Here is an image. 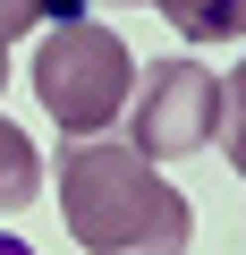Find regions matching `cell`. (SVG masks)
Listing matches in <instances>:
<instances>
[{
  "mask_svg": "<svg viewBox=\"0 0 246 255\" xmlns=\"http://www.w3.org/2000/svg\"><path fill=\"white\" fill-rule=\"evenodd\" d=\"M128 85H136V51L110 26H93V17L43 26V43H34V94H43V111L68 136H102V128L128 111Z\"/></svg>",
  "mask_w": 246,
  "mask_h": 255,
  "instance_id": "2",
  "label": "cell"
},
{
  "mask_svg": "<svg viewBox=\"0 0 246 255\" xmlns=\"http://www.w3.org/2000/svg\"><path fill=\"white\" fill-rule=\"evenodd\" d=\"M60 17H85V0H0V43H17V34H43Z\"/></svg>",
  "mask_w": 246,
  "mask_h": 255,
  "instance_id": "6",
  "label": "cell"
},
{
  "mask_svg": "<svg viewBox=\"0 0 246 255\" xmlns=\"http://www.w3.org/2000/svg\"><path fill=\"white\" fill-rule=\"evenodd\" d=\"M102 9H128V0H102Z\"/></svg>",
  "mask_w": 246,
  "mask_h": 255,
  "instance_id": "9",
  "label": "cell"
},
{
  "mask_svg": "<svg viewBox=\"0 0 246 255\" xmlns=\"http://www.w3.org/2000/svg\"><path fill=\"white\" fill-rule=\"evenodd\" d=\"M0 255H34V247H26V238H0Z\"/></svg>",
  "mask_w": 246,
  "mask_h": 255,
  "instance_id": "7",
  "label": "cell"
},
{
  "mask_svg": "<svg viewBox=\"0 0 246 255\" xmlns=\"http://www.w3.org/2000/svg\"><path fill=\"white\" fill-rule=\"evenodd\" d=\"M153 9L187 43H238V26H246V0H153Z\"/></svg>",
  "mask_w": 246,
  "mask_h": 255,
  "instance_id": "5",
  "label": "cell"
},
{
  "mask_svg": "<svg viewBox=\"0 0 246 255\" xmlns=\"http://www.w3.org/2000/svg\"><path fill=\"white\" fill-rule=\"evenodd\" d=\"M212 119H221V77L204 60H145V77L128 85V145L145 162L204 153Z\"/></svg>",
  "mask_w": 246,
  "mask_h": 255,
  "instance_id": "3",
  "label": "cell"
},
{
  "mask_svg": "<svg viewBox=\"0 0 246 255\" xmlns=\"http://www.w3.org/2000/svg\"><path fill=\"white\" fill-rule=\"evenodd\" d=\"M60 221L85 255H187V196L128 136H68L60 153Z\"/></svg>",
  "mask_w": 246,
  "mask_h": 255,
  "instance_id": "1",
  "label": "cell"
},
{
  "mask_svg": "<svg viewBox=\"0 0 246 255\" xmlns=\"http://www.w3.org/2000/svg\"><path fill=\"white\" fill-rule=\"evenodd\" d=\"M0 85H9V43H0Z\"/></svg>",
  "mask_w": 246,
  "mask_h": 255,
  "instance_id": "8",
  "label": "cell"
},
{
  "mask_svg": "<svg viewBox=\"0 0 246 255\" xmlns=\"http://www.w3.org/2000/svg\"><path fill=\"white\" fill-rule=\"evenodd\" d=\"M43 196V153L17 119H0V213H26Z\"/></svg>",
  "mask_w": 246,
  "mask_h": 255,
  "instance_id": "4",
  "label": "cell"
}]
</instances>
